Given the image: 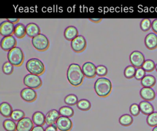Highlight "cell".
<instances>
[{
	"mask_svg": "<svg viewBox=\"0 0 157 131\" xmlns=\"http://www.w3.org/2000/svg\"><path fill=\"white\" fill-rule=\"evenodd\" d=\"M7 59L13 66H20L22 65L25 56L22 50L18 47H15L7 53Z\"/></svg>",
	"mask_w": 157,
	"mask_h": 131,
	"instance_id": "obj_4",
	"label": "cell"
},
{
	"mask_svg": "<svg viewBox=\"0 0 157 131\" xmlns=\"http://www.w3.org/2000/svg\"><path fill=\"white\" fill-rule=\"evenodd\" d=\"M7 20H8L9 21H10V23H13V24H17V23H18V22L20 21L19 18H7Z\"/></svg>",
	"mask_w": 157,
	"mask_h": 131,
	"instance_id": "obj_41",
	"label": "cell"
},
{
	"mask_svg": "<svg viewBox=\"0 0 157 131\" xmlns=\"http://www.w3.org/2000/svg\"><path fill=\"white\" fill-rule=\"evenodd\" d=\"M136 72V69L133 66H128L124 70V75L126 78L130 79L135 77Z\"/></svg>",
	"mask_w": 157,
	"mask_h": 131,
	"instance_id": "obj_33",
	"label": "cell"
},
{
	"mask_svg": "<svg viewBox=\"0 0 157 131\" xmlns=\"http://www.w3.org/2000/svg\"><path fill=\"white\" fill-rule=\"evenodd\" d=\"M94 88L98 96L101 97H105L110 94L112 89V84L109 79L101 77L96 80Z\"/></svg>",
	"mask_w": 157,
	"mask_h": 131,
	"instance_id": "obj_2",
	"label": "cell"
},
{
	"mask_svg": "<svg viewBox=\"0 0 157 131\" xmlns=\"http://www.w3.org/2000/svg\"><path fill=\"white\" fill-rule=\"evenodd\" d=\"M151 29L155 33L157 34V19H155L151 23Z\"/></svg>",
	"mask_w": 157,
	"mask_h": 131,
	"instance_id": "obj_40",
	"label": "cell"
},
{
	"mask_svg": "<svg viewBox=\"0 0 157 131\" xmlns=\"http://www.w3.org/2000/svg\"><path fill=\"white\" fill-rule=\"evenodd\" d=\"M2 70L6 75H10L13 71V66L9 61L5 62L2 66Z\"/></svg>",
	"mask_w": 157,
	"mask_h": 131,
	"instance_id": "obj_35",
	"label": "cell"
},
{
	"mask_svg": "<svg viewBox=\"0 0 157 131\" xmlns=\"http://www.w3.org/2000/svg\"><path fill=\"white\" fill-rule=\"evenodd\" d=\"M14 29L15 25L7 20L2 21L0 24V34L4 37L12 36Z\"/></svg>",
	"mask_w": 157,
	"mask_h": 131,
	"instance_id": "obj_10",
	"label": "cell"
},
{
	"mask_svg": "<svg viewBox=\"0 0 157 131\" xmlns=\"http://www.w3.org/2000/svg\"><path fill=\"white\" fill-rule=\"evenodd\" d=\"M45 131H58V128H57L56 124L50 125H48L45 128Z\"/></svg>",
	"mask_w": 157,
	"mask_h": 131,
	"instance_id": "obj_39",
	"label": "cell"
},
{
	"mask_svg": "<svg viewBox=\"0 0 157 131\" xmlns=\"http://www.w3.org/2000/svg\"><path fill=\"white\" fill-rule=\"evenodd\" d=\"M140 111L145 115H149L154 112V107L148 101H142L139 104Z\"/></svg>",
	"mask_w": 157,
	"mask_h": 131,
	"instance_id": "obj_21",
	"label": "cell"
},
{
	"mask_svg": "<svg viewBox=\"0 0 157 131\" xmlns=\"http://www.w3.org/2000/svg\"><path fill=\"white\" fill-rule=\"evenodd\" d=\"M71 47L74 51L76 53H80L83 51L86 47V41L85 38L82 35H78L71 42Z\"/></svg>",
	"mask_w": 157,
	"mask_h": 131,
	"instance_id": "obj_7",
	"label": "cell"
},
{
	"mask_svg": "<svg viewBox=\"0 0 157 131\" xmlns=\"http://www.w3.org/2000/svg\"><path fill=\"white\" fill-rule=\"evenodd\" d=\"M156 67V64L155 62L151 59H147L145 61L142 68L145 71L148 72H152Z\"/></svg>",
	"mask_w": 157,
	"mask_h": 131,
	"instance_id": "obj_32",
	"label": "cell"
},
{
	"mask_svg": "<svg viewBox=\"0 0 157 131\" xmlns=\"http://www.w3.org/2000/svg\"><path fill=\"white\" fill-rule=\"evenodd\" d=\"M152 131H157V126L153 127V129H152Z\"/></svg>",
	"mask_w": 157,
	"mask_h": 131,
	"instance_id": "obj_44",
	"label": "cell"
},
{
	"mask_svg": "<svg viewBox=\"0 0 157 131\" xmlns=\"http://www.w3.org/2000/svg\"><path fill=\"white\" fill-rule=\"evenodd\" d=\"M119 123L123 126H129L133 122L132 117L129 114H124L119 118Z\"/></svg>",
	"mask_w": 157,
	"mask_h": 131,
	"instance_id": "obj_25",
	"label": "cell"
},
{
	"mask_svg": "<svg viewBox=\"0 0 157 131\" xmlns=\"http://www.w3.org/2000/svg\"><path fill=\"white\" fill-rule=\"evenodd\" d=\"M25 113L23 110H14L10 116L11 119H12L14 121H17L18 122L21 119L25 118Z\"/></svg>",
	"mask_w": 157,
	"mask_h": 131,
	"instance_id": "obj_30",
	"label": "cell"
},
{
	"mask_svg": "<svg viewBox=\"0 0 157 131\" xmlns=\"http://www.w3.org/2000/svg\"><path fill=\"white\" fill-rule=\"evenodd\" d=\"M89 20L93 23H99L102 20V18H90Z\"/></svg>",
	"mask_w": 157,
	"mask_h": 131,
	"instance_id": "obj_43",
	"label": "cell"
},
{
	"mask_svg": "<svg viewBox=\"0 0 157 131\" xmlns=\"http://www.w3.org/2000/svg\"><path fill=\"white\" fill-rule=\"evenodd\" d=\"M23 83L27 88L35 89H38L41 86L42 81L39 75L28 73L23 78Z\"/></svg>",
	"mask_w": 157,
	"mask_h": 131,
	"instance_id": "obj_6",
	"label": "cell"
},
{
	"mask_svg": "<svg viewBox=\"0 0 157 131\" xmlns=\"http://www.w3.org/2000/svg\"><path fill=\"white\" fill-rule=\"evenodd\" d=\"M129 111H130V113L132 116H137V115H139V114L140 113V111L139 105L135 103L131 104L129 107Z\"/></svg>",
	"mask_w": 157,
	"mask_h": 131,
	"instance_id": "obj_37",
	"label": "cell"
},
{
	"mask_svg": "<svg viewBox=\"0 0 157 131\" xmlns=\"http://www.w3.org/2000/svg\"><path fill=\"white\" fill-rule=\"evenodd\" d=\"M59 111L55 109H53L47 112L46 114V124L48 125L56 124V122L59 116Z\"/></svg>",
	"mask_w": 157,
	"mask_h": 131,
	"instance_id": "obj_17",
	"label": "cell"
},
{
	"mask_svg": "<svg viewBox=\"0 0 157 131\" xmlns=\"http://www.w3.org/2000/svg\"><path fill=\"white\" fill-rule=\"evenodd\" d=\"M31 43L34 48L40 51L47 50L50 46L48 39L43 34H39L32 38Z\"/></svg>",
	"mask_w": 157,
	"mask_h": 131,
	"instance_id": "obj_5",
	"label": "cell"
},
{
	"mask_svg": "<svg viewBox=\"0 0 157 131\" xmlns=\"http://www.w3.org/2000/svg\"><path fill=\"white\" fill-rule=\"evenodd\" d=\"M155 69H156V72H157V63H156V67H155Z\"/></svg>",
	"mask_w": 157,
	"mask_h": 131,
	"instance_id": "obj_45",
	"label": "cell"
},
{
	"mask_svg": "<svg viewBox=\"0 0 157 131\" xmlns=\"http://www.w3.org/2000/svg\"><path fill=\"white\" fill-rule=\"evenodd\" d=\"M107 68L104 65H99L96 66V75L99 77H104L107 74Z\"/></svg>",
	"mask_w": 157,
	"mask_h": 131,
	"instance_id": "obj_36",
	"label": "cell"
},
{
	"mask_svg": "<svg viewBox=\"0 0 157 131\" xmlns=\"http://www.w3.org/2000/svg\"><path fill=\"white\" fill-rule=\"evenodd\" d=\"M91 105L90 102L88 100L85 99L79 100L77 104V108L82 111L89 110L91 108Z\"/></svg>",
	"mask_w": 157,
	"mask_h": 131,
	"instance_id": "obj_28",
	"label": "cell"
},
{
	"mask_svg": "<svg viewBox=\"0 0 157 131\" xmlns=\"http://www.w3.org/2000/svg\"><path fill=\"white\" fill-rule=\"evenodd\" d=\"M26 68L29 73L39 76L43 74L45 70L44 63L37 58H31L28 60Z\"/></svg>",
	"mask_w": 157,
	"mask_h": 131,
	"instance_id": "obj_3",
	"label": "cell"
},
{
	"mask_svg": "<svg viewBox=\"0 0 157 131\" xmlns=\"http://www.w3.org/2000/svg\"><path fill=\"white\" fill-rule=\"evenodd\" d=\"M151 21L148 18H144L140 21V28L142 31L146 32L151 28Z\"/></svg>",
	"mask_w": 157,
	"mask_h": 131,
	"instance_id": "obj_34",
	"label": "cell"
},
{
	"mask_svg": "<svg viewBox=\"0 0 157 131\" xmlns=\"http://www.w3.org/2000/svg\"><path fill=\"white\" fill-rule=\"evenodd\" d=\"M145 71L142 68H138L137 69H136V74H135V78L137 80H142L143 79V78L145 76Z\"/></svg>",
	"mask_w": 157,
	"mask_h": 131,
	"instance_id": "obj_38",
	"label": "cell"
},
{
	"mask_svg": "<svg viewBox=\"0 0 157 131\" xmlns=\"http://www.w3.org/2000/svg\"><path fill=\"white\" fill-rule=\"evenodd\" d=\"M2 125L6 131H17V124L12 119H5L3 121Z\"/></svg>",
	"mask_w": 157,
	"mask_h": 131,
	"instance_id": "obj_26",
	"label": "cell"
},
{
	"mask_svg": "<svg viewBox=\"0 0 157 131\" xmlns=\"http://www.w3.org/2000/svg\"><path fill=\"white\" fill-rule=\"evenodd\" d=\"M12 106L7 102H3L0 105V113L5 118L10 117L13 112Z\"/></svg>",
	"mask_w": 157,
	"mask_h": 131,
	"instance_id": "obj_23",
	"label": "cell"
},
{
	"mask_svg": "<svg viewBox=\"0 0 157 131\" xmlns=\"http://www.w3.org/2000/svg\"><path fill=\"white\" fill-rule=\"evenodd\" d=\"M17 45V40L13 36L3 37L1 40V48L7 51L15 48Z\"/></svg>",
	"mask_w": 157,
	"mask_h": 131,
	"instance_id": "obj_11",
	"label": "cell"
},
{
	"mask_svg": "<svg viewBox=\"0 0 157 131\" xmlns=\"http://www.w3.org/2000/svg\"><path fill=\"white\" fill-rule=\"evenodd\" d=\"M13 34L18 39H21L24 37L26 34V26L21 23H18L15 24Z\"/></svg>",
	"mask_w": 157,
	"mask_h": 131,
	"instance_id": "obj_22",
	"label": "cell"
},
{
	"mask_svg": "<svg viewBox=\"0 0 157 131\" xmlns=\"http://www.w3.org/2000/svg\"><path fill=\"white\" fill-rule=\"evenodd\" d=\"M84 74L79 64H71L67 70V78L70 84L74 86H78L83 83Z\"/></svg>",
	"mask_w": 157,
	"mask_h": 131,
	"instance_id": "obj_1",
	"label": "cell"
},
{
	"mask_svg": "<svg viewBox=\"0 0 157 131\" xmlns=\"http://www.w3.org/2000/svg\"><path fill=\"white\" fill-rule=\"evenodd\" d=\"M82 69L84 75L87 78H94L96 75V67L91 62L87 61L85 62L82 66Z\"/></svg>",
	"mask_w": 157,
	"mask_h": 131,
	"instance_id": "obj_13",
	"label": "cell"
},
{
	"mask_svg": "<svg viewBox=\"0 0 157 131\" xmlns=\"http://www.w3.org/2000/svg\"><path fill=\"white\" fill-rule=\"evenodd\" d=\"M140 83L144 88H151L155 84L156 78L151 75H147L143 78Z\"/></svg>",
	"mask_w": 157,
	"mask_h": 131,
	"instance_id": "obj_24",
	"label": "cell"
},
{
	"mask_svg": "<svg viewBox=\"0 0 157 131\" xmlns=\"http://www.w3.org/2000/svg\"><path fill=\"white\" fill-rule=\"evenodd\" d=\"M26 35L29 37L33 38L40 34V29L39 26L34 23H28L26 26Z\"/></svg>",
	"mask_w": 157,
	"mask_h": 131,
	"instance_id": "obj_18",
	"label": "cell"
},
{
	"mask_svg": "<svg viewBox=\"0 0 157 131\" xmlns=\"http://www.w3.org/2000/svg\"><path fill=\"white\" fill-rule=\"evenodd\" d=\"M144 43L146 47L150 50H154L157 48V35L155 33L148 34L144 39Z\"/></svg>",
	"mask_w": 157,
	"mask_h": 131,
	"instance_id": "obj_15",
	"label": "cell"
},
{
	"mask_svg": "<svg viewBox=\"0 0 157 131\" xmlns=\"http://www.w3.org/2000/svg\"><path fill=\"white\" fill-rule=\"evenodd\" d=\"M56 125L60 131H70L72 128L73 124L69 118L61 116L57 120Z\"/></svg>",
	"mask_w": 157,
	"mask_h": 131,
	"instance_id": "obj_9",
	"label": "cell"
},
{
	"mask_svg": "<svg viewBox=\"0 0 157 131\" xmlns=\"http://www.w3.org/2000/svg\"><path fill=\"white\" fill-rule=\"evenodd\" d=\"M78 36V31L76 28V27L74 26H69L64 29V38L69 41H72Z\"/></svg>",
	"mask_w": 157,
	"mask_h": 131,
	"instance_id": "obj_19",
	"label": "cell"
},
{
	"mask_svg": "<svg viewBox=\"0 0 157 131\" xmlns=\"http://www.w3.org/2000/svg\"><path fill=\"white\" fill-rule=\"evenodd\" d=\"M33 127V121L28 117H25L17 124V131H31Z\"/></svg>",
	"mask_w": 157,
	"mask_h": 131,
	"instance_id": "obj_12",
	"label": "cell"
},
{
	"mask_svg": "<svg viewBox=\"0 0 157 131\" xmlns=\"http://www.w3.org/2000/svg\"><path fill=\"white\" fill-rule=\"evenodd\" d=\"M33 123L37 126H43L46 123V116L41 111H36L32 116Z\"/></svg>",
	"mask_w": 157,
	"mask_h": 131,
	"instance_id": "obj_20",
	"label": "cell"
},
{
	"mask_svg": "<svg viewBox=\"0 0 157 131\" xmlns=\"http://www.w3.org/2000/svg\"><path fill=\"white\" fill-rule=\"evenodd\" d=\"M59 113L62 116L71 118L74 114V110L69 106H63L59 109Z\"/></svg>",
	"mask_w": 157,
	"mask_h": 131,
	"instance_id": "obj_27",
	"label": "cell"
},
{
	"mask_svg": "<svg viewBox=\"0 0 157 131\" xmlns=\"http://www.w3.org/2000/svg\"><path fill=\"white\" fill-rule=\"evenodd\" d=\"M129 61L134 67L140 68L145 62L144 55L139 51H133L129 55Z\"/></svg>",
	"mask_w": 157,
	"mask_h": 131,
	"instance_id": "obj_8",
	"label": "cell"
},
{
	"mask_svg": "<svg viewBox=\"0 0 157 131\" xmlns=\"http://www.w3.org/2000/svg\"><path fill=\"white\" fill-rule=\"evenodd\" d=\"M20 96L25 101L28 102H33L36 100L37 98V93L33 89L25 88L21 91Z\"/></svg>",
	"mask_w": 157,
	"mask_h": 131,
	"instance_id": "obj_14",
	"label": "cell"
},
{
	"mask_svg": "<svg viewBox=\"0 0 157 131\" xmlns=\"http://www.w3.org/2000/svg\"><path fill=\"white\" fill-rule=\"evenodd\" d=\"M64 101L66 105L72 106V105H77L78 102V97L76 95H75L74 94H70L67 95L65 97Z\"/></svg>",
	"mask_w": 157,
	"mask_h": 131,
	"instance_id": "obj_29",
	"label": "cell"
},
{
	"mask_svg": "<svg viewBox=\"0 0 157 131\" xmlns=\"http://www.w3.org/2000/svg\"><path fill=\"white\" fill-rule=\"evenodd\" d=\"M140 97L145 101H151L155 99L156 94L155 91L151 88H144L140 90Z\"/></svg>",
	"mask_w": 157,
	"mask_h": 131,
	"instance_id": "obj_16",
	"label": "cell"
},
{
	"mask_svg": "<svg viewBox=\"0 0 157 131\" xmlns=\"http://www.w3.org/2000/svg\"><path fill=\"white\" fill-rule=\"evenodd\" d=\"M31 131H45L44 127L42 126H34Z\"/></svg>",
	"mask_w": 157,
	"mask_h": 131,
	"instance_id": "obj_42",
	"label": "cell"
},
{
	"mask_svg": "<svg viewBox=\"0 0 157 131\" xmlns=\"http://www.w3.org/2000/svg\"><path fill=\"white\" fill-rule=\"evenodd\" d=\"M147 123L150 127L157 126V111H154L147 117Z\"/></svg>",
	"mask_w": 157,
	"mask_h": 131,
	"instance_id": "obj_31",
	"label": "cell"
}]
</instances>
